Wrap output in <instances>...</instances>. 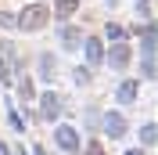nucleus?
<instances>
[{
	"label": "nucleus",
	"mask_w": 158,
	"mask_h": 155,
	"mask_svg": "<svg viewBox=\"0 0 158 155\" xmlns=\"http://www.w3.org/2000/svg\"><path fill=\"white\" fill-rule=\"evenodd\" d=\"M32 155H47V152H43V148H36V152H32Z\"/></svg>",
	"instance_id": "nucleus-19"
},
{
	"label": "nucleus",
	"mask_w": 158,
	"mask_h": 155,
	"mask_svg": "<svg viewBox=\"0 0 158 155\" xmlns=\"http://www.w3.org/2000/svg\"><path fill=\"white\" fill-rule=\"evenodd\" d=\"M104 130H108V137H122L126 134V119L118 112H104Z\"/></svg>",
	"instance_id": "nucleus-4"
},
{
	"label": "nucleus",
	"mask_w": 158,
	"mask_h": 155,
	"mask_svg": "<svg viewBox=\"0 0 158 155\" xmlns=\"http://www.w3.org/2000/svg\"><path fill=\"white\" fill-rule=\"evenodd\" d=\"M61 36H65V43H69V47H76L79 40H83V33H79V29H72V25H65V33H61Z\"/></svg>",
	"instance_id": "nucleus-9"
},
{
	"label": "nucleus",
	"mask_w": 158,
	"mask_h": 155,
	"mask_svg": "<svg viewBox=\"0 0 158 155\" xmlns=\"http://www.w3.org/2000/svg\"><path fill=\"white\" fill-rule=\"evenodd\" d=\"M47 22H50V7L47 4H29V7H22V15L15 18V25L25 29V33H36V29H43Z\"/></svg>",
	"instance_id": "nucleus-1"
},
{
	"label": "nucleus",
	"mask_w": 158,
	"mask_h": 155,
	"mask_svg": "<svg viewBox=\"0 0 158 155\" xmlns=\"http://www.w3.org/2000/svg\"><path fill=\"white\" fill-rule=\"evenodd\" d=\"M140 141H144V144H155V123H148L140 130Z\"/></svg>",
	"instance_id": "nucleus-10"
},
{
	"label": "nucleus",
	"mask_w": 158,
	"mask_h": 155,
	"mask_svg": "<svg viewBox=\"0 0 158 155\" xmlns=\"http://www.w3.org/2000/svg\"><path fill=\"white\" fill-rule=\"evenodd\" d=\"M86 58H90V65H101V61H104V43H101L97 36L86 40Z\"/></svg>",
	"instance_id": "nucleus-5"
},
{
	"label": "nucleus",
	"mask_w": 158,
	"mask_h": 155,
	"mask_svg": "<svg viewBox=\"0 0 158 155\" xmlns=\"http://www.w3.org/2000/svg\"><path fill=\"white\" fill-rule=\"evenodd\" d=\"M76 7H79V0H58L50 15H58V18H72V15H76Z\"/></svg>",
	"instance_id": "nucleus-7"
},
{
	"label": "nucleus",
	"mask_w": 158,
	"mask_h": 155,
	"mask_svg": "<svg viewBox=\"0 0 158 155\" xmlns=\"http://www.w3.org/2000/svg\"><path fill=\"white\" fill-rule=\"evenodd\" d=\"M54 137H58V144L65 148V152H79V134L72 130V126H58Z\"/></svg>",
	"instance_id": "nucleus-3"
},
{
	"label": "nucleus",
	"mask_w": 158,
	"mask_h": 155,
	"mask_svg": "<svg viewBox=\"0 0 158 155\" xmlns=\"http://www.w3.org/2000/svg\"><path fill=\"white\" fill-rule=\"evenodd\" d=\"M72 76H76V83H90V69H76Z\"/></svg>",
	"instance_id": "nucleus-13"
},
{
	"label": "nucleus",
	"mask_w": 158,
	"mask_h": 155,
	"mask_svg": "<svg viewBox=\"0 0 158 155\" xmlns=\"http://www.w3.org/2000/svg\"><path fill=\"white\" fill-rule=\"evenodd\" d=\"M40 69L50 76V72H54V58H50V54H43V58H40Z\"/></svg>",
	"instance_id": "nucleus-12"
},
{
	"label": "nucleus",
	"mask_w": 158,
	"mask_h": 155,
	"mask_svg": "<svg viewBox=\"0 0 158 155\" xmlns=\"http://www.w3.org/2000/svg\"><path fill=\"white\" fill-rule=\"evenodd\" d=\"M40 112H43V119H58V94H43V101H40Z\"/></svg>",
	"instance_id": "nucleus-6"
},
{
	"label": "nucleus",
	"mask_w": 158,
	"mask_h": 155,
	"mask_svg": "<svg viewBox=\"0 0 158 155\" xmlns=\"http://www.w3.org/2000/svg\"><path fill=\"white\" fill-rule=\"evenodd\" d=\"M86 155H104V148H101L97 141H90V144H86Z\"/></svg>",
	"instance_id": "nucleus-17"
},
{
	"label": "nucleus",
	"mask_w": 158,
	"mask_h": 155,
	"mask_svg": "<svg viewBox=\"0 0 158 155\" xmlns=\"http://www.w3.org/2000/svg\"><path fill=\"white\" fill-rule=\"evenodd\" d=\"M0 25H7V29H11V25H15V18H11L7 11H0Z\"/></svg>",
	"instance_id": "nucleus-18"
},
{
	"label": "nucleus",
	"mask_w": 158,
	"mask_h": 155,
	"mask_svg": "<svg viewBox=\"0 0 158 155\" xmlns=\"http://www.w3.org/2000/svg\"><path fill=\"white\" fill-rule=\"evenodd\" d=\"M144 76L155 79V58H144Z\"/></svg>",
	"instance_id": "nucleus-14"
},
{
	"label": "nucleus",
	"mask_w": 158,
	"mask_h": 155,
	"mask_svg": "<svg viewBox=\"0 0 158 155\" xmlns=\"http://www.w3.org/2000/svg\"><path fill=\"white\" fill-rule=\"evenodd\" d=\"M126 155H144V152H126Z\"/></svg>",
	"instance_id": "nucleus-20"
},
{
	"label": "nucleus",
	"mask_w": 158,
	"mask_h": 155,
	"mask_svg": "<svg viewBox=\"0 0 158 155\" xmlns=\"http://www.w3.org/2000/svg\"><path fill=\"white\" fill-rule=\"evenodd\" d=\"M0 83H11V69H7V61H0Z\"/></svg>",
	"instance_id": "nucleus-16"
},
{
	"label": "nucleus",
	"mask_w": 158,
	"mask_h": 155,
	"mask_svg": "<svg viewBox=\"0 0 158 155\" xmlns=\"http://www.w3.org/2000/svg\"><path fill=\"white\" fill-rule=\"evenodd\" d=\"M129 51H133L129 43H111L108 47V65L111 69H126L129 65Z\"/></svg>",
	"instance_id": "nucleus-2"
},
{
	"label": "nucleus",
	"mask_w": 158,
	"mask_h": 155,
	"mask_svg": "<svg viewBox=\"0 0 158 155\" xmlns=\"http://www.w3.org/2000/svg\"><path fill=\"white\" fill-rule=\"evenodd\" d=\"M118 101H122V105H133V101H137V83H133V79H126V83L118 87Z\"/></svg>",
	"instance_id": "nucleus-8"
},
{
	"label": "nucleus",
	"mask_w": 158,
	"mask_h": 155,
	"mask_svg": "<svg viewBox=\"0 0 158 155\" xmlns=\"http://www.w3.org/2000/svg\"><path fill=\"white\" fill-rule=\"evenodd\" d=\"M108 40H115V43H122V29H118V25H108Z\"/></svg>",
	"instance_id": "nucleus-15"
},
{
	"label": "nucleus",
	"mask_w": 158,
	"mask_h": 155,
	"mask_svg": "<svg viewBox=\"0 0 158 155\" xmlns=\"http://www.w3.org/2000/svg\"><path fill=\"white\" fill-rule=\"evenodd\" d=\"M18 94L22 97H32V79H18Z\"/></svg>",
	"instance_id": "nucleus-11"
}]
</instances>
